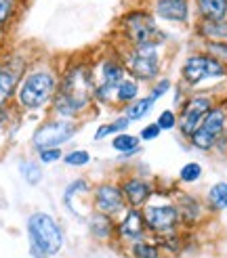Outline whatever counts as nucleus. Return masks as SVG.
<instances>
[{"instance_id": "obj_1", "label": "nucleus", "mask_w": 227, "mask_h": 258, "mask_svg": "<svg viewBox=\"0 0 227 258\" xmlns=\"http://www.w3.org/2000/svg\"><path fill=\"white\" fill-rule=\"evenodd\" d=\"M95 74L86 63H74L63 70L59 78V88L53 99V113L61 120H78L80 115L93 105Z\"/></svg>"}, {"instance_id": "obj_2", "label": "nucleus", "mask_w": 227, "mask_h": 258, "mask_svg": "<svg viewBox=\"0 0 227 258\" xmlns=\"http://www.w3.org/2000/svg\"><path fill=\"white\" fill-rule=\"evenodd\" d=\"M57 88H59V78L55 70L36 68L28 72L17 86L19 107L25 111H38V109H44L46 105H53Z\"/></svg>"}, {"instance_id": "obj_3", "label": "nucleus", "mask_w": 227, "mask_h": 258, "mask_svg": "<svg viewBox=\"0 0 227 258\" xmlns=\"http://www.w3.org/2000/svg\"><path fill=\"white\" fill-rule=\"evenodd\" d=\"M120 30L129 46H162L168 36L156 23L154 13L147 9H131L120 19Z\"/></svg>"}, {"instance_id": "obj_4", "label": "nucleus", "mask_w": 227, "mask_h": 258, "mask_svg": "<svg viewBox=\"0 0 227 258\" xmlns=\"http://www.w3.org/2000/svg\"><path fill=\"white\" fill-rule=\"evenodd\" d=\"M28 237L36 258L55 256L63 248V229L46 212H34L28 218Z\"/></svg>"}, {"instance_id": "obj_5", "label": "nucleus", "mask_w": 227, "mask_h": 258, "mask_svg": "<svg viewBox=\"0 0 227 258\" xmlns=\"http://www.w3.org/2000/svg\"><path fill=\"white\" fill-rule=\"evenodd\" d=\"M126 72L131 78L139 82H154L158 80L162 70V55L160 46H129L120 55Z\"/></svg>"}, {"instance_id": "obj_6", "label": "nucleus", "mask_w": 227, "mask_h": 258, "mask_svg": "<svg viewBox=\"0 0 227 258\" xmlns=\"http://www.w3.org/2000/svg\"><path fill=\"white\" fill-rule=\"evenodd\" d=\"M227 137V105L225 103H214L212 109L202 120L198 131L189 137L192 147L200 151H210L219 147V143Z\"/></svg>"}, {"instance_id": "obj_7", "label": "nucleus", "mask_w": 227, "mask_h": 258, "mask_svg": "<svg viewBox=\"0 0 227 258\" xmlns=\"http://www.w3.org/2000/svg\"><path fill=\"white\" fill-rule=\"evenodd\" d=\"M227 78V66L206 53L189 55L181 66V80L187 86H198L206 80H223Z\"/></svg>"}, {"instance_id": "obj_8", "label": "nucleus", "mask_w": 227, "mask_h": 258, "mask_svg": "<svg viewBox=\"0 0 227 258\" xmlns=\"http://www.w3.org/2000/svg\"><path fill=\"white\" fill-rule=\"evenodd\" d=\"M78 131H80L78 120H61V118L46 120L38 126L36 133L32 135V145L36 151L63 147L76 137Z\"/></svg>"}, {"instance_id": "obj_9", "label": "nucleus", "mask_w": 227, "mask_h": 258, "mask_svg": "<svg viewBox=\"0 0 227 258\" xmlns=\"http://www.w3.org/2000/svg\"><path fill=\"white\" fill-rule=\"evenodd\" d=\"M141 210H143L147 231L154 233L158 239L177 233V229H179V225H181L177 204H171V202H166V204H147Z\"/></svg>"}, {"instance_id": "obj_10", "label": "nucleus", "mask_w": 227, "mask_h": 258, "mask_svg": "<svg viewBox=\"0 0 227 258\" xmlns=\"http://www.w3.org/2000/svg\"><path fill=\"white\" fill-rule=\"evenodd\" d=\"M212 105H214V99L208 93H198L183 101L179 111V126L177 128H179L185 139H189L198 131V126L206 118V113L212 109Z\"/></svg>"}, {"instance_id": "obj_11", "label": "nucleus", "mask_w": 227, "mask_h": 258, "mask_svg": "<svg viewBox=\"0 0 227 258\" xmlns=\"http://www.w3.org/2000/svg\"><path fill=\"white\" fill-rule=\"evenodd\" d=\"M126 208H129V206H126L120 183L105 180V183H99L93 189V210L107 214V216H118Z\"/></svg>"}, {"instance_id": "obj_12", "label": "nucleus", "mask_w": 227, "mask_h": 258, "mask_svg": "<svg viewBox=\"0 0 227 258\" xmlns=\"http://www.w3.org/2000/svg\"><path fill=\"white\" fill-rule=\"evenodd\" d=\"M147 235V225L143 218L141 208H126L122 212V218L116 223V237L120 243L133 246V243L145 239Z\"/></svg>"}, {"instance_id": "obj_13", "label": "nucleus", "mask_w": 227, "mask_h": 258, "mask_svg": "<svg viewBox=\"0 0 227 258\" xmlns=\"http://www.w3.org/2000/svg\"><path fill=\"white\" fill-rule=\"evenodd\" d=\"M122 193L129 208H143L147 206V202L151 200V196L156 193V187L151 180L141 178V176H126L122 178Z\"/></svg>"}, {"instance_id": "obj_14", "label": "nucleus", "mask_w": 227, "mask_h": 258, "mask_svg": "<svg viewBox=\"0 0 227 258\" xmlns=\"http://www.w3.org/2000/svg\"><path fill=\"white\" fill-rule=\"evenodd\" d=\"M151 13L164 21L183 25L189 21L192 9H189L187 0H154V3H151Z\"/></svg>"}, {"instance_id": "obj_15", "label": "nucleus", "mask_w": 227, "mask_h": 258, "mask_svg": "<svg viewBox=\"0 0 227 258\" xmlns=\"http://www.w3.org/2000/svg\"><path fill=\"white\" fill-rule=\"evenodd\" d=\"M126 76H129V72H126L122 59L116 57V55L114 57L109 55L99 63V82L101 84H109V86L118 88V84L126 78Z\"/></svg>"}, {"instance_id": "obj_16", "label": "nucleus", "mask_w": 227, "mask_h": 258, "mask_svg": "<svg viewBox=\"0 0 227 258\" xmlns=\"http://www.w3.org/2000/svg\"><path fill=\"white\" fill-rule=\"evenodd\" d=\"M88 233L97 241H109L116 235V223H114V216L101 214L97 210L91 212L88 216Z\"/></svg>"}, {"instance_id": "obj_17", "label": "nucleus", "mask_w": 227, "mask_h": 258, "mask_svg": "<svg viewBox=\"0 0 227 258\" xmlns=\"http://www.w3.org/2000/svg\"><path fill=\"white\" fill-rule=\"evenodd\" d=\"M177 208H179V218L183 225H198L202 221V216H204V206H202V202L194 196H179V200H177Z\"/></svg>"}, {"instance_id": "obj_18", "label": "nucleus", "mask_w": 227, "mask_h": 258, "mask_svg": "<svg viewBox=\"0 0 227 258\" xmlns=\"http://www.w3.org/2000/svg\"><path fill=\"white\" fill-rule=\"evenodd\" d=\"M196 36L202 38L204 42H227V19H219V21L198 19Z\"/></svg>"}, {"instance_id": "obj_19", "label": "nucleus", "mask_w": 227, "mask_h": 258, "mask_svg": "<svg viewBox=\"0 0 227 258\" xmlns=\"http://www.w3.org/2000/svg\"><path fill=\"white\" fill-rule=\"evenodd\" d=\"M21 82V70L3 66L0 68V109H3L9 99L17 93V86Z\"/></svg>"}, {"instance_id": "obj_20", "label": "nucleus", "mask_w": 227, "mask_h": 258, "mask_svg": "<svg viewBox=\"0 0 227 258\" xmlns=\"http://www.w3.org/2000/svg\"><path fill=\"white\" fill-rule=\"evenodd\" d=\"M196 13L198 19H227V0H196Z\"/></svg>"}, {"instance_id": "obj_21", "label": "nucleus", "mask_w": 227, "mask_h": 258, "mask_svg": "<svg viewBox=\"0 0 227 258\" xmlns=\"http://www.w3.org/2000/svg\"><path fill=\"white\" fill-rule=\"evenodd\" d=\"M139 143H141V139L137 135H131V133H120V135H114L111 139V149L122 153L124 158H131L135 153H139Z\"/></svg>"}, {"instance_id": "obj_22", "label": "nucleus", "mask_w": 227, "mask_h": 258, "mask_svg": "<svg viewBox=\"0 0 227 258\" xmlns=\"http://www.w3.org/2000/svg\"><path fill=\"white\" fill-rule=\"evenodd\" d=\"M139 99V80L131 78V76H126V78L118 84L116 88V97H114V103L116 105H131L133 101Z\"/></svg>"}, {"instance_id": "obj_23", "label": "nucleus", "mask_w": 227, "mask_h": 258, "mask_svg": "<svg viewBox=\"0 0 227 258\" xmlns=\"http://www.w3.org/2000/svg\"><path fill=\"white\" fill-rule=\"evenodd\" d=\"M206 204L212 212H223L227 210V180L214 183L206 193Z\"/></svg>"}, {"instance_id": "obj_24", "label": "nucleus", "mask_w": 227, "mask_h": 258, "mask_svg": "<svg viewBox=\"0 0 227 258\" xmlns=\"http://www.w3.org/2000/svg\"><path fill=\"white\" fill-rule=\"evenodd\" d=\"M91 193H93V189H91V185H88L86 178H74L72 183L63 189L61 200H63V206L70 210L74 198H86V196H91Z\"/></svg>"}, {"instance_id": "obj_25", "label": "nucleus", "mask_w": 227, "mask_h": 258, "mask_svg": "<svg viewBox=\"0 0 227 258\" xmlns=\"http://www.w3.org/2000/svg\"><path fill=\"white\" fill-rule=\"evenodd\" d=\"M156 105V101L151 99L149 95L147 97H139L137 101H133L131 105H126L124 107V113L122 115H126L131 122H137V120H143L145 115L151 111V107Z\"/></svg>"}, {"instance_id": "obj_26", "label": "nucleus", "mask_w": 227, "mask_h": 258, "mask_svg": "<svg viewBox=\"0 0 227 258\" xmlns=\"http://www.w3.org/2000/svg\"><path fill=\"white\" fill-rule=\"evenodd\" d=\"M131 120L126 118V115H118V118H114L111 122L107 124H101L95 133V141H103L107 137H114V135H120V133H126V128H129Z\"/></svg>"}, {"instance_id": "obj_27", "label": "nucleus", "mask_w": 227, "mask_h": 258, "mask_svg": "<svg viewBox=\"0 0 227 258\" xmlns=\"http://www.w3.org/2000/svg\"><path fill=\"white\" fill-rule=\"evenodd\" d=\"M131 256L133 258H162V248L160 243L149 241V239H141L131 246Z\"/></svg>"}, {"instance_id": "obj_28", "label": "nucleus", "mask_w": 227, "mask_h": 258, "mask_svg": "<svg viewBox=\"0 0 227 258\" xmlns=\"http://www.w3.org/2000/svg\"><path fill=\"white\" fill-rule=\"evenodd\" d=\"M19 170H21L23 180H25L28 185H38V183L42 180V170H40V166H38L36 162H32V160L21 162V164H19Z\"/></svg>"}, {"instance_id": "obj_29", "label": "nucleus", "mask_w": 227, "mask_h": 258, "mask_svg": "<svg viewBox=\"0 0 227 258\" xmlns=\"http://www.w3.org/2000/svg\"><path fill=\"white\" fill-rule=\"evenodd\" d=\"M88 162H91V153L86 149H72L68 153H63V164L72 166V168H82Z\"/></svg>"}, {"instance_id": "obj_30", "label": "nucleus", "mask_w": 227, "mask_h": 258, "mask_svg": "<svg viewBox=\"0 0 227 258\" xmlns=\"http://www.w3.org/2000/svg\"><path fill=\"white\" fill-rule=\"evenodd\" d=\"M200 176H202V166L198 162H187L183 168L179 170V180H181V183H187V185L198 183Z\"/></svg>"}, {"instance_id": "obj_31", "label": "nucleus", "mask_w": 227, "mask_h": 258, "mask_svg": "<svg viewBox=\"0 0 227 258\" xmlns=\"http://www.w3.org/2000/svg\"><path fill=\"white\" fill-rule=\"evenodd\" d=\"M156 124L160 126V131H175V128L179 126V113L175 109H164V111H160Z\"/></svg>"}, {"instance_id": "obj_32", "label": "nucleus", "mask_w": 227, "mask_h": 258, "mask_svg": "<svg viewBox=\"0 0 227 258\" xmlns=\"http://www.w3.org/2000/svg\"><path fill=\"white\" fill-rule=\"evenodd\" d=\"M204 53L227 66V42H204Z\"/></svg>"}, {"instance_id": "obj_33", "label": "nucleus", "mask_w": 227, "mask_h": 258, "mask_svg": "<svg viewBox=\"0 0 227 258\" xmlns=\"http://www.w3.org/2000/svg\"><path fill=\"white\" fill-rule=\"evenodd\" d=\"M171 88H173V82L168 78H158L156 84L151 86V90H149V97L154 99V101H158V99H162L164 95H166Z\"/></svg>"}, {"instance_id": "obj_34", "label": "nucleus", "mask_w": 227, "mask_h": 258, "mask_svg": "<svg viewBox=\"0 0 227 258\" xmlns=\"http://www.w3.org/2000/svg\"><path fill=\"white\" fill-rule=\"evenodd\" d=\"M38 158H40L42 164H55V162L63 160V151H61V147H55V149H42V151H38Z\"/></svg>"}, {"instance_id": "obj_35", "label": "nucleus", "mask_w": 227, "mask_h": 258, "mask_svg": "<svg viewBox=\"0 0 227 258\" xmlns=\"http://www.w3.org/2000/svg\"><path fill=\"white\" fill-rule=\"evenodd\" d=\"M160 126L154 122V124H147V126H143L141 128V133H139V139L141 141H156L158 137H160Z\"/></svg>"}, {"instance_id": "obj_36", "label": "nucleus", "mask_w": 227, "mask_h": 258, "mask_svg": "<svg viewBox=\"0 0 227 258\" xmlns=\"http://www.w3.org/2000/svg\"><path fill=\"white\" fill-rule=\"evenodd\" d=\"M11 13H13V0H0V25L9 21Z\"/></svg>"}, {"instance_id": "obj_37", "label": "nucleus", "mask_w": 227, "mask_h": 258, "mask_svg": "<svg viewBox=\"0 0 227 258\" xmlns=\"http://www.w3.org/2000/svg\"><path fill=\"white\" fill-rule=\"evenodd\" d=\"M225 151H227V147H225Z\"/></svg>"}]
</instances>
